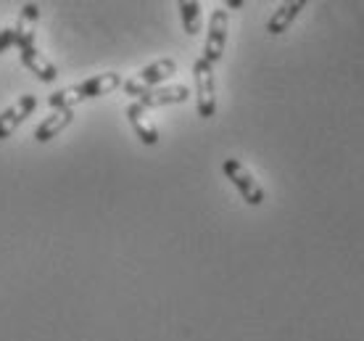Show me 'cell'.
Instances as JSON below:
<instances>
[{
    "instance_id": "obj_13",
    "label": "cell",
    "mask_w": 364,
    "mask_h": 341,
    "mask_svg": "<svg viewBox=\"0 0 364 341\" xmlns=\"http://www.w3.org/2000/svg\"><path fill=\"white\" fill-rule=\"evenodd\" d=\"M14 43H16V32H14V27L0 29V53H6Z\"/></svg>"
},
{
    "instance_id": "obj_15",
    "label": "cell",
    "mask_w": 364,
    "mask_h": 341,
    "mask_svg": "<svg viewBox=\"0 0 364 341\" xmlns=\"http://www.w3.org/2000/svg\"><path fill=\"white\" fill-rule=\"evenodd\" d=\"M243 6V0H230L228 3V9H240Z\"/></svg>"
},
{
    "instance_id": "obj_6",
    "label": "cell",
    "mask_w": 364,
    "mask_h": 341,
    "mask_svg": "<svg viewBox=\"0 0 364 341\" xmlns=\"http://www.w3.org/2000/svg\"><path fill=\"white\" fill-rule=\"evenodd\" d=\"M228 29H230V16L225 9H217L209 19V29H206V46H203V58L211 66L222 61L225 56V46H228Z\"/></svg>"
},
{
    "instance_id": "obj_11",
    "label": "cell",
    "mask_w": 364,
    "mask_h": 341,
    "mask_svg": "<svg viewBox=\"0 0 364 341\" xmlns=\"http://www.w3.org/2000/svg\"><path fill=\"white\" fill-rule=\"evenodd\" d=\"M304 9H306V0H291V3H282L280 9L269 16V21H267V32L274 35V37L282 35V32H288V27L296 21V16H299Z\"/></svg>"
},
{
    "instance_id": "obj_9",
    "label": "cell",
    "mask_w": 364,
    "mask_h": 341,
    "mask_svg": "<svg viewBox=\"0 0 364 341\" xmlns=\"http://www.w3.org/2000/svg\"><path fill=\"white\" fill-rule=\"evenodd\" d=\"M124 114H127L129 125H132L135 135L140 138V143H146V146H156V143H159V130H156L148 109H143V106L135 101V103H129Z\"/></svg>"
},
{
    "instance_id": "obj_12",
    "label": "cell",
    "mask_w": 364,
    "mask_h": 341,
    "mask_svg": "<svg viewBox=\"0 0 364 341\" xmlns=\"http://www.w3.org/2000/svg\"><path fill=\"white\" fill-rule=\"evenodd\" d=\"M177 9H180L182 29L191 37H196L200 29H203V21H200V3H196V0H182Z\"/></svg>"
},
{
    "instance_id": "obj_8",
    "label": "cell",
    "mask_w": 364,
    "mask_h": 341,
    "mask_svg": "<svg viewBox=\"0 0 364 341\" xmlns=\"http://www.w3.org/2000/svg\"><path fill=\"white\" fill-rule=\"evenodd\" d=\"M191 98V90H188V85H161V88H156V90L146 93L143 98H140V106L143 109H159V106H172V103H185Z\"/></svg>"
},
{
    "instance_id": "obj_10",
    "label": "cell",
    "mask_w": 364,
    "mask_h": 341,
    "mask_svg": "<svg viewBox=\"0 0 364 341\" xmlns=\"http://www.w3.org/2000/svg\"><path fill=\"white\" fill-rule=\"evenodd\" d=\"M72 122H74V109L53 111V114H48L46 120L37 125L35 140H37V143H48V140H53L55 135H61V132H64Z\"/></svg>"
},
{
    "instance_id": "obj_7",
    "label": "cell",
    "mask_w": 364,
    "mask_h": 341,
    "mask_svg": "<svg viewBox=\"0 0 364 341\" xmlns=\"http://www.w3.org/2000/svg\"><path fill=\"white\" fill-rule=\"evenodd\" d=\"M37 109V98L32 93H24L18 95V101H14L9 109L0 114V140H6L14 135V130L21 125V122L29 120V114H35Z\"/></svg>"
},
{
    "instance_id": "obj_3",
    "label": "cell",
    "mask_w": 364,
    "mask_h": 341,
    "mask_svg": "<svg viewBox=\"0 0 364 341\" xmlns=\"http://www.w3.org/2000/svg\"><path fill=\"white\" fill-rule=\"evenodd\" d=\"M174 74H177V61H174V58H159L154 64L143 66L135 77L124 80L122 88H124V93H127L129 98H137V101H140L146 93L161 88V85H164L169 77H174Z\"/></svg>"
},
{
    "instance_id": "obj_14",
    "label": "cell",
    "mask_w": 364,
    "mask_h": 341,
    "mask_svg": "<svg viewBox=\"0 0 364 341\" xmlns=\"http://www.w3.org/2000/svg\"><path fill=\"white\" fill-rule=\"evenodd\" d=\"M21 19H24V21H32V24H35L37 19H40V6H37V3H27V6L21 9Z\"/></svg>"
},
{
    "instance_id": "obj_2",
    "label": "cell",
    "mask_w": 364,
    "mask_h": 341,
    "mask_svg": "<svg viewBox=\"0 0 364 341\" xmlns=\"http://www.w3.org/2000/svg\"><path fill=\"white\" fill-rule=\"evenodd\" d=\"M32 27H35L32 21H24V19L18 16V24L14 27V32H16V43H14V46L18 48L21 64L27 66L40 83H55V80H58V69H55L53 61L35 46V29Z\"/></svg>"
},
{
    "instance_id": "obj_4",
    "label": "cell",
    "mask_w": 364,
    "mask_h": 341,
    "mask_svg": "<svg viewBox=\"0 0 364 341\" xmlns=\"http://www.w3.org/2000/svg\"><path fill=\"white\" fill-rule=\"evenodd\" d=\"M193 80H196V103H198L200 120H211L217 114V80L214 66L200 56L193 64Z\"/></svg>"
},
{
    "instance_id": "obj_5",
    "label": "cell",
    "mask_w": 364,
    "mask_h": 341,
    "mask_svg": "<svg viewBox=\"0 0 364 341\" xmlns=\"http://www.w3.org/2000/svg\"><path fill=\"white\" fill-rule=\"evenodd\" d=\"M222 172L228 177L230 183L237 188V194L243 196V201L251 204V206H259V204H264V188L259 185L254 175H251V169H248L243 162H237V159H225L222 162Z\"/></svg>"
},
{
    "instance_id": "obj_1",
    "label": "cell",
    "mask_w": 364,
    "mask_h": 341,
    "mask_svg": "<svg viewBox=\"0 0 364 341\" xmlns=\"http://www.w3.org/2000/svg\"><path fill=\"white\" fill-rule=\"evenodd\" d=\"M122 85H124V80H122L119 72H103V74L90 77V80H85V83L69 85V88H61V90L50 93V95H48V103H50L53 111L74 109L77 103L90 101V98H100V95H109V93H114L117 88H122Z\"/></svg>"
}]
</instances>
